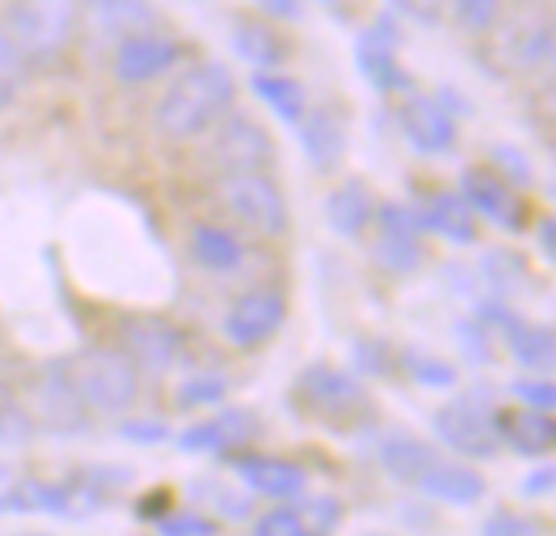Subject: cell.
Here are the masks:
<instances>
[{"instance_id": "cell-22", "label": "cell", "mask_w": 556, "mask_h": 536, "mask_svg": "<svg viewBox=\"0 0 556 536\" xmlns=\"http://www.w3.org/2000/svg\"><path fill=\"white\" fill-rule=\"evenodd\" d=\"M416 222L422 232H435L442 239H448L452 245H471L478 239V222L475 213L468 209V203L458 193H432L426 196L419 206H413Z\"/></svg>"}, {"instance_id": "cell-47", "label": "cell", "mask_w": 556, "mask_h": 536, "mask_svg": "<svg viewBox=\"0 0 556 536\" xmlns=\"http://www.w3.org/2000/svg\"><path fill=\"white\" fill-rule=\"evenodd\" d=\"M520 490H523L527 497H543V494L556 490V464H543V468L530 471V474L523 477Z\"/></svg>"}, {"instance_id": "cell-28", "label": "cell", "mask_w": 556, "mask_h": 536, "mask_svg": "<svg viewBox=\"0 0 556 536\" xmlns=\"http://www.w3.org/2000/svg\"><path fill=\"white\" fill-rule=\"evenodd\" d=\"M190 248H193V258L210 268V272H232L239 268L245 248L239 242V235L226 226H213V222H200L190 235Z\"/></svg>"}, {"instance_id": "cell-11", "label": "cell", "mask_w": 556, "mask_h": 536, "mask_svg": "<svg viewBox=\"0 0 556 536\" xmlns=\"http://www.w3.org/2000/svg\"><path fill=\"white\" fill-rule=\"evenodd\" d=\"M286 318H289V302L282 292L255 289V292L239 295L229 305V311L223 318V334L232 347L252 350V347L271 341L278 331H282Z\"/></svg>"}, {"instance_id": "cell-42", "label": "cell", "mask_w": 556, "mask_h": 536, "mask_svg": "<svg viewBox=\"0 0 556 536\" xmlns=\"http://www.w3.org/2000/svg\"><path fill=\"white\" fill-rule=\"evenodd\" d=\"M30 435V419L17 406L14 393L0 380V445H14Z\"/></svg>"}, {"instance_id": "cell-46", "label": "cell", "mask_w": 556, "mask_h": 536, "mask_svg": "<svg viewBox=\"0 0 556 536\" xmlns=\"http://www.w3.org/2000/svg\"><path fill=\"white\" fill-rule=\"evenodd\" d=\"M458 341H462V350L468 354V360L475 363H488L491 360V341H488V328L481 321H462L455 328Z\"/></svg>"}, {"instance_id": "cell-25", "label": "cell", "mask_w": 556, "mask_h": 536, "mask_svg": "<svg viewBox=\"0 0 556 536\" xmlns=\"http://www.w3.org/2000/svg\"><path fill=\"white\" fill-rule=\"evenodd\" d=\"M325 216H328V226L338 232V235H361L374 219H377V203H374V193L370 187L361 180V177H351L344 180L338 190H331V196L325 200Z\"/></svg>"}, {"instance_id": "cell-18", "label": "cell", "mask_w": 556, "mask_h": 536, "mask_svg": "<svg viewBox=\"0 0 556 536\" xmlns=\"http://www.w3.org/2000/svg\"><path fill=\"white\" fill-rule=\"evenodd\" d=\"M258 435V419L249 409H223L219 416L187 425L177 435L184 455H226L245 448Z\"/></svg>"}, {"instance_id": "cell-40", "label": "cell", "mask_w": 556, "mask_h": 536, "mask_svg": "<svg viewBox=\"0 0 556 536\" xmlns=\"http://www.w3.org/2000/svg\"><path fill=\"white\" fill-rule=\"evenodd\" d=\"M452 11H455V21L471 34H491L504 14V8L494 4V0H458V4H452Z\"/></svg>"}, {"instance_id": "cell-29", "label": "cell", "mask_w": 556, "mask_h": 536, "mask_svg": "<svg viewBox=\"0 0 556 536\" xmlns=\"http://www.w3.org/2000/svg\"><path fill=\"white\" fill-rule=\"evenodd\" d=\"M481 265H484L481 276L494 289V298H501V295H520L523 289L533 285L527 261L517 252H510V248H491L481 258Z\"/></svg>"}, {"instance_id": "cell-1", "label": "cell", "mask_w": 556, "mask_h": 536, "mask_svg": "<svg viewBox=\"0 0 556 536\" xmlns=\"http://www.w3.org/2000/svg\"><path fill=\"white\" fill-rule=\"evenodd\" d=\"M135 471L125 464H92L70 481H37L27 477L0 494V513L30 516L47 513L60 520H86L99 513L115 490L131 484Z\"/></svg>"}, {"instance_id": "cell-30", "label": "cell", "mask_w": 556, "mask_h": 536, "mask_svg": "<svg viewBox=\"0 0 556 536\" xmlns=\"http://www.w3.org/2000/svg\"><path fill=\"white\" fill-rule=\"evenodd\" d=\"M396 367L413 383H419L426 390H448V386L458 383V370L448 360H442V357H435V354H429L422 347H403L396 354Z\"/></svg>"}, {"instance_id": "cell-9", "label": "cell", "mask_w": 556, "mask_h": 536, "mask_svg": "<svg viewBox=\"0 0 556 536\" xmlns=\"http://www.w3.org/2000/svg\"><path fill=\"white\" fill-rule=\"evenodd\" d=\"M219 193L226 206L255 232L282 235L289 229V200L268 174H232L223 177Z\"/></svg>"}, {"instance_id": "cell-2", "label": "cell", "mask_w": 556, "mask_h": 536, "mask_svg": "<svg viewBox=\"0 0 556 536\" xmlns=\"http://www.w3.org/2000/svg\"><path fill=\"white\" fill-rule=\"evenodd\" d=\"M236 99L232 69L219 60L190 66L157 102L154 122L170 141H190L203 135Z\"/></svg>"}, {"instance_id": "cell-45", "label": "cell", "mask_w": 556, "mask_h": 536, "mask_svg": "<svg viewBox=\"0 0 556 536\" xmlns=\"http://www.w3.org/2000/svg\"><path fill=\"white\" fill-rule=\"evenodd\" d=\"M118 435L135 445H164L170 438V429L161 419H131V422H122Z\"/></svg>"}, {"instance_id": "cell-49", "label": "cell", "mask_w": 556, "mask_h": 536, "mask_svg": "<svg viewBox=\"0 0 556 536\" xmlns=\"http://www.w3.org/2000/svg\"><path fill=\"white\" fill-rule=\"evenodd\" d=\"M536 242H540L543 255L556 265V213L540 219V226H536Z\"/></svg>"}, {"instance_id": "cell-38", "label": "cell", "mask_w": 556, "mask_h": 536, "mask_svg": "<svg viewBox=\"0 0 556 536\" xmlns=\"http://www.w3.org/2000/svg\"><path fill=\"white\" fill-rule=\"evenodd\" d=\"M491 161H494V167H491V170H494L501 180H507L514 190H517V187L533 183L530 157H527L520 148H514V144H494V148H491Z\"/></svg>"}, {"instance_id": "cell-44", "label": "cell", "mask_w": 556, "mask_h": 536, "mask_svg": "<svg viewBox=\"0 0 556 536\" xmlns=\"http://www.w3.org/2000/svg\"><path fill=\"white\" fill-rule=\"evenodd\" d=\"M481 536H540V526H536V520H530V516H523V513L494 510V513L484 520Z\"/></svg>"}, {"instance_id": "cell-32", "label": "cell", "mask_w": 556, "mask_h": 536, "mask_svg": "<svg viewBox=\"0 0 556 536\" xmlns=\"http://www.w3.org/2000/svg\"><path fill=\"white\" fill-rule=\"evenodd\" d=\"M193 497L200 503H206L210 510H216L219 516H226L229 523H242L252 513V497L239 494L236 487H229V484H223L216 477H206V481L193 484Z\"/></svg>"}, {"instance_id": "cell-41", "label": "cell", "mask_w": 556, "mask_h": 536, "mask_svg": "<svg viewBox=\"0 0 556 536\" xmlns=\"http://www.w3.org/2000/svg\"><path fill=\"white\" fill-rule=\"evenodd\" d=\"M252 536H312L305 520L295 513V507H275V510H265L255 526H252Z\"/></svg>"}, {"instance_id": "cell-14", "label": "cell", "mask_w": 556, "mask_h": 536, "mask_svg": "<svg viewBox=\"0 0 556 536\" xmlns=\"http://www.w3.org/2000/svg\"><path fill=\"white\" fill-rule=\"evenodd\" d=\"M213 161L226 170V177H232V174H262V167L275 161L271 135L255 118L236 115L216 131Z\"/></svg>"}, {"instance_id": "cell-39", "label": "cell", "mask_w": 556, "mask_h": 536, "mask_svg": "<svg viewBox=\"0 0 556 536\" xmlns=\"http://www.w3.org/2000/svg\"><path fill=\"white\" fill-rule=\"evenodd\" d=\"M157 536H216V523L200 510H170L154 523Z\"/></svg>"}, {"instance_id": "cell-15", "label": "cell", "mask_w": 556, "mask_h": 536, "mask_svg": "<svg viewBox=\"0 0 556 536\" xmlns=\"http://www.w3.org/2000/svg\"><path fill=\"white\" fill-rule=\"evenodd\" d=\"M396 118H400V128H403L406 141L413 144V151H419L426 157L448 154L458 141V125L442 109V102L435 95H409L400 105Z\"/></svg>"}, {"instance_id": "cell-4", "label": "cell", "mask_w": 556, "mask_h": 536, "mask_svg": "<svg viewBox=\"0 0 556 536\" xmlns=\"http://www.w3.org/2000/svg\"><path fill=\"white\" fill-rule=\"evenodd\" d=\"M63 380L83 409H96L102 416L125 412L138 396V367L112 347L76 354L63 370Z\"/></svg>"}, {"instance_id": "cell-16", "label": "cell", "mask_w": 556, "mask_h": 536, "mask_svg": "<svg viewBox=\"0 0 556 536\" xmlns=\"http://www.w3.org/2000/svg\"><path fill=\"white\" fill-rule=\"evenodd\" d=\"M232 471L249 490L271 500H299L308 490V471L292 458L242 451L232 458Z\"/></svg>"}, {"instance_id": "cell-34", "label": "cell", "mask_w": 556, "mask_h": 536, "mask_svg": "<svg viewBox=\"0 0 556 536\" xmlns=\"http://www.w3.org/2000/svg\"><path fill=\"white\" fill-rule=\"evenodd\" d=\"M295 513L305 520L308 533L312 536H334V529L341 526L344 520V503L331 494H321V497H308V500H292Z\"/></svg>"}, {"instance_id": "cell-27", "label": "cell", "mask_w": 556, "mask_h": 536, "mask_svg": "<svg viewBox=\"0 0 556 536\" xmlns=\"http://www.w3.org/2000/svg\"><path fill=\"white\" fill-rule=\"evenodd\" d=\"M232 50L242 63L255 66V73H271L286 63V43L271 27L258 21H242L232 34Z\"/></svg>"}, {"instance_id": "cell-5", "label": "cell", "mask_w": 556, "mask_h": 536, "mask_svg": "<svg viewBox=\"0 0 556 536\" xmlns=\"http://www.w3.org/2000/svg\"><path fill=\"white\" fill-rule=\"evenodd\" d=\"M76 21V4H8L0 14V30L8 34L27 69H37L66 53Z\"/></svg>"}, {"instance_id": "cell-36", "label": "cell", "mask_w": 556, "mask_h": 536, "mask_svg": "<svg viewBox=\"0 0 556 536\" xmlns=\"http://www.w3.org/2000/svg\"><path fill=\"white\" fill-rule=\"evenodd\" d=\"M354 370L364 377H390L396 370V350L383 337H361L354 341Z\"/></svg>"}, {"instance_id": "cell-23", "label": "cell", "mask_w": 556, "mask_h": 536, "mask_svg": "<svg viewBox=\"0 0 556 536\" xmlns=\"http://www.w3.org/2000/svg\"><path fill=\"white\" fill-rule=\"evenodd\" d=\"M416 487L426 497L442 500V503H452V507H471L488 490L484 477L475 468H468L462 461H452V458H442V455L426 468V474L419 477Z\"/></svg>"}, {"instance_id": "cell-37", "label": "cell", "mask_w": 556, "mask_h": 536, "mask_svg": "<svg viewBox=\"0 0 556 536\" xmlns=\"http://www.w3.org/2000/svg\"><path fill=\"white\" fill-rule=\"evenodd\" d=\"M27 73H30L27 63L21 60V53L14 50L8 34L0 30V109L11 105L21 95V89L27 82Z\"/></svg>"}, {"instance_id": "cell-10", "label": "cell", "mask_w": 556, "mask_h": 536, "mask_svg": "<svg viewBox=\"0 0 556 536\" xmlns=\"http://www.w3.org/2000/svg\"><path fill=\"white\" fill-rule=\"evenodd\" d=\"M354 60L361 76L377 92H406L413 76L400 66V27L393 14H380L367 30L357 34Z\"/></svg>"}, {"instance_id": "cell-24", "label": "cell", "mask_w": 556, "mask_h": 536, "mask_svg": "<svg viewBox=\"0 0 556 536\" xmlns=\"http://www.w3.org/2000/svg\"><path fill=\"white\" fill-rule=\"evenodd\" d=\"M435 458H439V451L429 442H422V438H416L409 432H390L377 445V461L396 484H413L416 487L419 477L426 474V468Z\"/></svg>"}, {"instance_id": "cell-8", "label": "cell", "mask_w": 556, "mask_h": 536, "mask_svg": "<svg viewBox=\"0 0 556 536\" xmlns=\"http://www.w3.org/2000/svg\"><path fill=\"white\" fill-rule=\"evenodd\" d=\"M478 321L484 328H494L504 337L510 357L523 370H533V373L556 370V331L549 324H533V321L520 318L501 298H484L478 305Z\"/></svg>"}, {"instance_id": "cell-13", "label": "cell", "mask_w": 556, "mask_h": 536, "mask_svg": "<svg viewBox=\"0 0 556 536\" xmlns=\"http://www.w3.org/2000/svg\"><path fill=\"white\" fill-rule=\"evenodd\" d=\"M377 226H380V235H377V245H374V255L377 261L387 268L393 276H409L422 265V229L416 222V213L413 206L406 203H396V200H387L380 209H377Z\"/></svg>"}, {"instance_id": "cell-3", "label": "cell", "mask_w": 556, "mask_h": 536, "mask_svg": "<svg viewBox=\"0 0 556 536\" xmlns=\"http://www.w3.org/2000/svg\"><path fill=\"white\" fill-rule=\"evenodd\" d=\"M488 37L484 56L497 76H533L556 53V11L520 8L510 17L501 14Z\"/></svg>"}, {"instance_id": "cell-17", "label": "cell", "mask_w": 556, "mask_h": 536, "mask_svg": "<svg viewBox=\"0 0 556 536\" xmlns=\"http://www.w3.org/2000/svg\"><path fill=\"white\" fill-rule=\"evenodd\" d=\"M122 354L144 373H167L180 350H184V337L177 328H170L161 318H131L122 324Z\"/></svg>"}, {"instance_id": "cell-19", "label": "cell", "mask_w": 556, "mask_h": 536, "mask_svg": "<svg viewBox=\"0 0 556 536\" xmlns=\"http://www.w3.org/2000/svg\"><path fill=\"white\" fill-rule=\"evenodd\" d=\"M180 60V43L164 34H135L115 50V76L125 86H141L164 76Z\"/></svg>"}, {"instance_id": "cell-6", "label": "cell", "mask_w": 556, "mask_h": 536, "mask_svg": "<svg viewBox=\"0 0 556 536\" xmlns=\"http://www.w3.org/2000/svg\"><path fill=\"white\" fill-rule=\"evenodd\" d=\"M305 409L331 429H357L370 419V396L364 383L341 367L312 363L295 383Z\"/></svg>"}, {"instance_id": "cell-26", "label": "cell", "mask_w": 556, "mask_h": 536, "mask_svg": "<svg viewBox=\"0 0 556 536\" xmlns=\"http://www.w3.org/2000/svg\"><path fill=\"white\" fill-rule=\"evenodd\" d=\"M249 89L255 92L258 102H265L278 122H286L289 128H299V122L308 112V99L305 89L289 79V76H278V73H252L249 76Z\"/></svg>"}, {"instance_id": "cell-20", "label": "cell", "mask_w": 556, "mask_h": 536, "mask_svg": "<svg viewBox=\"0 0 556 536\" xmlns=\"http://www.w3.org/2000/svg\"><path fill=\"white\" fill-rule=\"evenodd\" d=\"M497 442H504L520 458H543L556 451V419L533 409H497L494 416Z\"/></svg>"}, {"instance_id": "cell-50", "label": "cell", "mask_w": 556, "mask_h": 536, "mask_svg": "<svg viewBox=\"0 0 556 536\" xmlns=\"http://www.w3.org/2000/svg\"><path fill=\"white\" fill-rule=\"evenodd\" d=\"M4 481H8V464L0 461V484H4Z\"/></svg>"}, {"instance_id": "cell-21", "label": "cell", "mask_w": 556, "mask_h": 536, "mask_svg": "<svg viewBox=\"0 0 556 536\" xmlns=\"http://www.w3.org/2000/svg\"><path fill=\"white\" fill-rule=\"evenodd\" d=\"M299 144L308 157V164L318 170V174H331L344 164V154H348V128L344 122L328 112V109H315V112H305V118L299 122Z\"/></svg>"}, {"instance_id": "cell-12", "label": "cell", "mask_w": 556, "mask_h": 536, "mask_svg": "<svg viewBox=\"0 0 556 536\" xmlns=\"http://www.w3.org/2000/svg\"><path fill=\"white\" fill-rule=\"evenodd\" d=\"M458 196L468 203L471 213H481L491 226L504 232H520L527 226V203L523 196L501 180L491 167H465L458 177Z\"/></svg>"}, {"instance_id": "cell-31", "label": "cell", "mask_w": 556, "mask_h": 536, "mask_svg": "<svg viewBox=\"0 0 556 536\" xmlns=\"http://www.w3.org/2000/svg\"><path fill=\"white\" fill-rule=\"evenodd\" d=\"M89 14L102 34H125L122 40L144 34V27L154 24L151 4H128V0L125 4L122 0H112V4H89Z\"/></svg>"}, {"instance_id": "cell-7", "label": "cell", "mask_w": 556, "mask_h": 536, "mask_svg": "<svg viewBox=\"0 0 556 536\" xmlns=\"http://www.w3.org/2000/svg\"><path fill=\"white\" fill-rule=\"evenodd\" d=\"M494 416H497V409L491 403V390L471 386L435 409L432 429H435L439 442L448 445L452 451H458L462 458L488 461L497 455V445H501Z\"/></svg>"}, {"instance_id": "cell-43", "label": "cell", "mask_w": 556, "mask_h": 536, "mask_svg": "<svg viewBox=\"0 0 556 536\" xmlns=\"http://www.w3.org/2000/svg\"><path fill=\"white\" fill-rule=\"evenodd\" d=\"M510 396H517L533 412H546V416L556 412V383L546 377H530V380L510 383Z\"/></svg>"}, {"instance_id": "cell-48", "label": "cell", "mask_w": 556, "mask_h": 536, "mask_svg": "<svg viewBox=\"0 0 556 536\" xmlns=\"http://www.w3.org/2000/svg\"><path fill=\"white\" fill-rule=\"evenodd\" d=\"M258 8L265 17H278V21H299L305 14V8L295 4V0H262Z\"/></svg>"}, {"instance_id": "cell-35", "label": "cell", "mask_w": 556, "mask_h": 536, "mask_svg": "<svg viewBox=\"0 0 556 536\" xmlns=\"http://www.w3.org/2000/svg\"><path fill=\"white\" fill-rule=\"evenodd\" d=\"M533 76H536V82L527 95V112L540 125H556V53Z\"/></svg>"}, {"instance_id": "cell-33", "label": "cell", "mask_w": 556, "mask_h": 536, "mask_svg": "<svg viewBox=\"0 0 556 536\" xmlns=\"http://www.w3.org/2000/svg\"><path fill=\"white\" fill-rule=\"evenodd\" d=\"M229 396V377L219 370H200L187 377L177 386V406L180 409H203V406H219Z\"/></svg>"}]
</instances>
